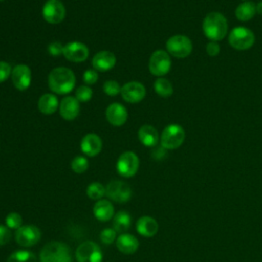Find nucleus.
Here are the masks:
<instances>
[{
	"label": "nucleus",
	"mask_w": 262,
	"mask_h": 262,
	"mask_svg": "<svg viewBox=\"0 0 262 262\" xmlns=\"http://www.w3.org/2000/svg\"><path fill=\"white\" fill-rule=\"evenodd\" d=\"M41 238V231L37 226L24 225L16 229L15 239L23 247H32Z\"/></svg>",
	"instance_id": "obj_12"
},
{
	"label": "nucleus",
	"mask_w": 262,
	"mask_h": 262,
	"mask_svg": "<svg viewBox=\"0 0 262 262\" xmlns=\"http://www.w3.org/2000/svg\"><path fill=\"white\" fill-rule=\"evenodd\" d=\"M63 56L74 62H82L87 59L89 55V49L81 42L73 41L63 46Z\"/></svg>",
	"instance_id": "obj_14"
},
{
	"label": "nucleus",
	"mask_w": 262,
	"mask_h": 262,
	"mask_svg": "<svg viewBox=\"0 0 262 262\" xmlns=\"http://www.w3.org/2000/svg\"><path fill=\"white\" fill-rule=\"evenodd\" d=\"M86 193L91 200H100L105 194V187L99 182H92L87 187Z\"/></svg>",
	"instance_id": "obj_29"
},
{
	"label": "nucleus",
	"mask_w": 262,
	"mask_h": 262,
	"mask_svg": "<svg viewBox=\"0 0 262 262\" xmlns=\"http://www.w3.org/2000/svg\"><path fill=\"white\" fill-rule=\"evenodd\" d=\"M113 226L117 232L122 233L127 231L131 226V216L129 215V213L125 211L118 212L114 217Z\"/></svg>",
	"instance_id": "obj_26"
},
{
	"label": "nucleus",
	"mask_w": 262,
	"mask_h": 262,
	"mask_svg": "<svg viewBox=\"0 0 262 262\" xmlns=\"http://www.w3.org/2000/svg\"><path fill=\"white\" fill-rule=\"evenodd\" d=\"M93 214L99 221H108L114 215V207L107 200H99L93 207Z\"/></svg>",
	"instance_id": "obj_23"
},
{
	"label": "nucleus",
	"mask_w": 262,
	"mask_h": 262,
	"mask_svg": "<svg viewBox=\"0 0 262 262\" xmlns=\"http://www.w3.org/2000/svg\"><path fill=\"white\" fill-rule=\"evenodd\" d=\"M103 91L108 96H116L121 92V87L117 81L108 80L103 84Z\"/></svg>",
	"instance_id": "obj_33"
},
{
	"label": "nucleus",
	"mask_w": 262,
	"mask_h": 262,
	"mask_svg": "<svg viewBox=\"0 0 262 262\" xmlns=\"http://www.w3.org/2000/svg\"><path fill=\"white\" fill-rule=\"evenodd\" d=\"M117 231L114 228H105L100 232V239L103 244L110 245L116 239Z\"/></svg>",
	"instance_id": "obj_34"
},
{
	"label": "nucleus",
	"mask_w": 262,
	"mask_h": 262,
	"mask_svg": "<svg viewBox=\"0 0 262 262\" xmlns=\"http://www.w3.org/2000/svg\"><path fill=\"white\" fill-rule=\"evenodd\" d=\"M71 167L76 173H84L88 169V161L86 158L82 156H77L73 159L71 163Z\"/></svg>",
	"instance_id": "obj_30"
},
{
	"label": "nucleus",
	"mask_w": 262,
	"mask_h": 262,
	"mask_svg": "<svg viewBox=\"0 0 262 262\" xmlns=\"http://www.w3.org/2000/svg\"><path fill=\"white\" fill-rule=\"evenodd\" d=\"M40 262H72L71 251L64 243L49 242L40 252Z\"/></svg>",
	"instance_id": "obj_3"
},
{
	"label": "nucleus",
	"mask_w": 262,
	"mask_h": 262,
	"mask_svg": "<svg viewBox=\"0 0 262 262\" xmlns=\"http://www.w3.org/2000/svg\"><path fill=\"white\" fill-rule=\"evenodd\" d=\"M256 13V5L251 1L243 2L235 8V16L241 21L250 20Z\"/></svg>",
	"instance_id": "obj_25"
},
{
	"label": "nucleus",
	"mask_w": 262,
	"mask_h": 262,
	"mask_svg": "<svg viewBox=\"0 0 262 262\" xmlns=\"http://www.w3.org/2000/svg\"><path fill=\"white\" fill-rule=\"evenodd\" d=\"M102 148L101 138L94 133L86 134L81 140V149L88 157H94L100 152Z\"/></svg>",
	"instance_id": "obj_18"
},
{
	"label": "nucleus",
	"mask_w": 262,
	"mask_h": 262,
	"mask_svg": "<svg viewBox=\"0 0 262 262\" xmlns=\"http://www.w3.org/2000/svg\"><path fill=\"white\" fill-rule=\"evenodd\" d=\"M105 117L107 122L116 127L122 126L126 123L128 118V113L126 107L121 103H112L107 106L105 111Z\"/></svg>",
	"instance_id": "obj_16"
},
{
	"label": "nucleus",
	"mask_w": 262,
	"mask_h": 262,
	"mask_svg": "<svg viewBox=\"0 0 262 262\" xmlns=\"http://www.w3.org/2000/svg\"><path fill=\"white\" fill-rule=\"evenodd\" d=\"M138 138L143 145L147 147H151L158 143L159 133L154 126L143 125L138 130Z\"/></svg>",
	"instance_id": "obj_22"
},
{
	"label": "nucleus",
	"mask_w": 262,
	"mask_h": 262,
	"mask_svg": "<svg viewBox=\"0 0 262 262\" xmlns=\"http://www.w3.org/2000/svg\"><path fill=\"white\" fill-rule=\"evenodd\" d=\"M0 1H2V0H0Z\"/></svg>",
	"instance_id": "obj_41"
},
{
	"label": "nucleus",
	"mask_w": 262,
	"mask_h": 262,
	"mask_svg": "<svg viewBox=\"0 0 262 262\" xmlns=\"http://www.w3.org/2000/svg\"><path fill=\"white\" fill-rule=\"evenodd\" d=\"M23 222V218L21 216L16 213V212H11L9 213L6 218H5V223L7 225L8 228L11 229H17L20 227V224Z\"/></svg>",
	"instance_id": "obj_32"
},
{
	"label": "nucleus",
	"mask_w": 262,
	"mask_h": 262,
	"mask_svg": "<svg viewBox=\"0 0 262 262\" xmlns=\"http://www.w3.org/2000/svg\"><path fill=\"white\" fill-rule=\"evenodd\" d=\"M139 167V159L133 151L123 152L117 161V172L123 177H132Z\"/></svg>",
	"instance_id": "obj_9"
},
{
	"label": "nucleus",
	"mask_w": 262,
	"mask_h": 262,
	"mask_svg": "<svg viewBox=\"0 0 262 262\" xmlns=\"http://www.w3.org/2000/svg\"><path fill=\"white\" fill-rule=\"evenodd\" d=\"M58 107V100L54 94L45 93L43 94L38 101V108L42 114L51 115Z\"/></svg>",
	"instance_id": "obj_24"
},
{
	"label": "nucleus",
	"mask_w": 262,
	"mask_h": 262,
	"mask_svg": "<svg viewBox=\"0 0 262 262\" xmlns=\"http://www.w3.org/2000/svg\"><path fill=\"white\" fill-rule=\"evenodd\" d=\"M206 51L210 56H216L220 52V46L215 41H210L206 46Z\"/></svg>",
	"instance_id": "obj_39"
},
{
	"label": "nucleus",
	"mask_w": 262,
	"mask_h": 262,
	"mask_svg": "<svg viewBox=\"0 0 262 262\" xmlns=\"http://www.w3.org/2000/svg\"><path fill=\"white\" fill-rule=\"evenodd\" d=\"M228 43L234 49L246 50L254 45L255 35L246 27H235L229 33Z\"/></svg>",
	"instance_id": "obj_4"
},
{
	"label": "nucleus",
	"mask_w": 262,
	"mask_h": 262,
	"mask_svg": "<svg viewBox=\"0 0 262 262\" xmlns=\"http://www.w3.org/2000/svg\"><path fill=\"white\" fill-rule=\"evenodd\" d=\"M159 229V224L152 217L143 216L140 217L136 222V230L140 235L145 237L154 236Z\"/></svg>",
	"instance_id": "obj_20"
},
{
	"label": "nucleus",
	"mask_w": 262,
	"mask_h": 262,
	"mask_svg": "<svg viewBox=\"0 0 262 262\" xmlns=\"http://www.w3.org/2000/svg\"><path fill=\"white\" fill-rule=\"evenodd\" d=\"M148 69L149 72L157 77H162L169 73L171 69V58L169 53L162 49L152 52L149 58Z\"/></svg>",
	"instance_id": "obj_7"
},
{
	"label": "nucleus",
	"mask_w": 262,
	"mask_h": 262,
	"mask_svg": "<svg viewBox=\"0 0 262 262\" xmlns=\"http://www.w3.org/2000/svg\"><path fill=\"white\" fill-rule=\"evenodd\" d=\"M185 138L183 128L178 124L168 125L161 134V145L166 149H175L179 147Z\"/></svg>",
	"instance_id": "obj_5"
},
{
	"label": "nucleus",
	"mask_w": 262,
	"mask_h": 262,
	"mask_svg": "<svg viewBox=\"0 0 262 262\" xmlns=\"http://www.w3.org/2000/svg\"><path fill=\"white\" fill-rule=\"evenodd\" d=\"M11 237L10 229L7 226L0 225V246L6 245Z\"/></svg>",
	"instance_id": "obj_38"
},
{
	"label": "nucleus",
	"mask_w": 262,
	"mask_h": 262,
	"mask_svg": "<svg viewBox=\"0 0 262 262\" xmlns=\"http://www.w3.org/2000/svg\"><path fill=\"white\" fill-rule=\"evenodd\" d=\"M105 194L114 202L125 203L130 200L132 191L128 183L120 180H113L106 185Z\"/></svg>",
	"instance_id": "obj_10"
},
{
	"label": "nucleus",
	"mask_w": 262,
	"mask_h": 262,
	"mask_svg": "<svg viewBox=\"0 0 262 262\" xmlns=\"http://www.w3.org/2000/svg\"><path fill=\"white\" fill-rule=\"evenodd\" d=\"M75 84V74L72 70L64 67L53 69L48 76V86L56 94L70 93L74 89Z\"/></svg>",
	"instance_id": "obj_1"
},
{
	"label": "nucleus",
	"mask_w": 262,
	"mask_h": 262,
	"mask_svg": "<svg viewBox=\"0 0 262 262\" xmlns=\"http://www.w3.org/2000/svg\"><path fill=\"white\" fill-rule=\"evenodd\" d=\"M98 80V74L95 70H87L84 72L83 74V81L87 84V85H92L94 83H96V81Z\"/></svg>",
	"instance_id": "obj_35"
},
{
	"label": "nucleus",
	"mask_w": 262,
	"mask_h": 262,
	"mask_svg": "<svg viewBox=\"0 0 262 262\" xmlns=\"http://www.w3.org/2000/svg\"><path fill=\"white\" fill-rule=\"evenodd\" d=\"M166 48L171 55L177 58H184L191 53L192 43L185 35H174L167 40Z\"/></svg>",
	"instance_id": "obj_6"
},
{
	"label": "nucleus",
	"mask_w": 262,
	"mask_h": 262,
	"mask_svg": "<svg viewBox=\"0 0 262 262\" xmlns=\"http://www.w3.org/2000/svg\"><path fill=\"white\" fill-rule=\"evenodd\" d=\"M7 262H37V258L31 251L19 250L12 253L8 257Z\"/></svg>",
	"instance_id": "obj_28"
},
{
	"label": "nucleus",
	"mask_w": 262,
	"mask_h": 262,
	"mask_svg": "<svg viewBox=\"0 0 262 262\" xmlns=\"http://www.w3.org/2000/svg\"><path fill=\"white\" fill-rule=\"evenodd\" d=\"M145 87L136 81L128 82L121 87V95L123 99L129 103H137L145 96Z\"/></svg>",
	"instance_id": "obj_13"
},
{
	"label": "nucleus",
	"mask_w": 262,
	"mask_h": 262,
	"mask_svg": "<svg viewBox=\"0 0 262 262\" xmlns=\"http://www.w3.org/2000/svg\"><path fill=\"white\" fill-rule=\"evenodd\" d=\"M47 50H48V52H49L50 55H52V56H58V55L62 54L63 46H62L61 43H59V42H51V43L48 45Z\"/></svg>",
	"instance_id": "obj_37"
},
{
	"label": "nucleus",
	"mask_w": 262,
	"mask_h": 262,
	"mask_svg": "<svg viewBox=\"0 0 262 262\" xmlns=\"http://www.w3.org/2000/svg\"><path fill=\"white\" fill-rule=\"evenodd\" d=\"M79 101L76 97L73 96L64 97L59 104V114L67 121H72L76 119V117L79 115Z\"/></svg>",
	"instance_id": "obj_19"
},
{
	"label": "nucleus",
	"mask_w": 262,
	"mask_h": 262,
	"mask_svg": "<svg viewBox=\"0 0 262 262\" xmlns=\"http://www.w3.org/2000/svg\"><path fill=\"white\" fill-rule=\"evenodd\" d=\"M11 81L14 87L20 91L28 89L31 85V70L26 64H17L12 69Z\"/></svg>",
	"instance_id": "obj_15"
},
{
	"label": "nucleus",
	"mask_w": 262,
	"mask_h": 262,
	"mask_svg": "<svg viewBox=\"0 0 262 262\" xmlns=\"http://www.w3.org/2000/svg\"><path fill=\"white\" fill-rule=\"evenodd\" d=\"M256 11H257V13H259L260 15H262V1H260V2L256 5Z\"/></svg>",
	"instance_id": "obj_40"
},
{
	"label": "nucleus",
	"mask_w": 262,
	"mask_h": 262,
	"mask_svg": "<svg viewBox=\"0 0 262 262\" xmlns=\"http://www.w3.org/2000/svg\"><path fill=\"white\" fill-rule=\"evenodd\" d=\"M203 32L211 41L222 40L228 32V24L225 16L217 11L209 12L203 20Z\"/></svg>",
	"instance_id": "obj_2"
},
{
	"label": "nucleus",
	"mask_w": 262,
	"mask_h": 262,
	"mask_svg": "<svg viewBox=\"0 0 262 262\" xmlns=\"http://www.w3.org/2000/svg\"><path fill=\"white\" fill-rule=\"evenodd\" d=\"M116 64V56L113 52L102 50L97 52L92 58V66L94 70L99 72H106L113 69Z\"/></svg>",
	"instance_id": "obj_17"
},
{
	"label": "nucleus",
	"mask_w": 262,
	"mask_h": 262,
	"mask_svg": "<svg viewBox=\"0 0 262 262\" xmlns=\"http://www.w3.org/2000/svg\"><path fill=\"white\" fill-rule=\"evenodd\" d=\"M79 102H87L92 97V89L89 86L82 85L78 87L76 90V96H75Z\"/></svg>",
	"instance_id": "obj_31"
},
{
	"label": "nucleus",
	"mask_w": 262,
	"mask_h": 262,
	"mask_svg": "<svg viewBox=\"0 0 262 262\" xmlns=\"http://www.w3.org/2000/svg\"><path fill=\"white\" fill-rule=\"evenodd\" d=\"M11 72H12V69L10 64L0 60V83L7 80L11 75Z\"/></svg>",
	"instance_id": "obj_36"
},
{
	"label": "nucleus",
	"mask_w": 262,
	"mask_h": 262,
	"mask_svg": "<svg viewBox=\"0 0 262 262\" xmlns=\"http://www.w3.org/2000/svg\"><path fill=\"white\" fill-rule=\"evenodd\" d=\"M116 246L120 252L130 255L136 252L139 246V242L134 235L129 233H123L119 237H117Z\"/></svg>",
	"instance_id": "obj_21"
},
{
	"label": "nucleus",
	"mask_w": 262,
	"mask_h": 262,
	"mask_svg": "<svg viewBox=\"0 0 262 262\" xmlns=\"http://www.w3.org/2000/svg\"><path fill=\"white\" fill-rule=\"evenodd\" d=\"M42 15L49 24H59L66 16V8L59 0H47L43 5Z\"/></svg>",
	"instance_id": "obj_11"
},
{
	"label": "nucleus",
	"mask_w": 262,
	"mask_h": 262,
	"mask_svg": "<svg viewBox=\"0 0 262 262\" xmlns=\"http://www.w3.org/2000/svg\"><path fill=\"white\" fill-rule=\"evenodd\" d=\"M156 93L162 97H169L173 94V86L171 82L165 78H158L154 83Z\"/></svg>",
	"instance_id": "obj_27"
},
{
	"label": "nucleus",
	"mask_w": 262,
	"mask_h": 262,
	"mask_svg": "<svg viewBox=\"0 0 262 262\" xmlns=\"http://www.w3.org/2000/svg\"><path fill=\"white\" fill-rule=\"evenodd\" d=\"M76 258L78 262H101L102 254L99 246L92 242H83L76 250Z\"/></svg>",
	"instance_id": "obj_8"
}]
</instances>
